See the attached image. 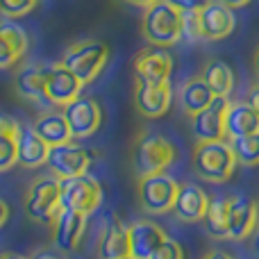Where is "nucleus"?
I'll use <instances>...</instances> for the list:
<instances>
[{"instance_id": "58836bf2", "label": "nucleus", "mask_w": 259, "mask_h": 259, "mask_svg": "<svg viewBox=\"0 0 259 259\" xmlns=\"http://www.w3.org/2000/svg\"><path fill=\"white\" fill-rule=\"evenodd\" d=\"M32 259H62V257H57L55 252H48V250H41V252H36Z\"/></svg>"}, {"instance_id": "9b49d317", "label": "nucleus", "mask_w": 259, "mask_h": 259, "mask_svg": "<svg viewBox=\"0 0 259 259\" xmlns=\"http://www.w3.org/2000/svg\"><path fill=\"white\" fill-rule=\"evenodd\" d=\"M82 82L64 66L59 64H50L48 77H46V96H48V105L55 107H68L73 100L80 98L82 94Z\"/></svg>"}, {"instance_id": "f8f14e48", "label": "nucleus", "mask_w": 259, "mask_h": 259, "mask_svg": "<svg viewBox=\"0 0 259 259\" xmlns=\"http://www.w3.org/2000/svg\"><path fill=\"white\" fill-rule=\"evenodd\" d=\"M228 98H214V103L200 114L191 116V132L196 143L223 141L225 139V114H228Z\"/></svg>"}, {"instance_id": "0eeeda50", "label": "nucleus", "mask_w": 259, "mask_h": 259, "mask_svg": "<svg viewBox=\"0 0 259 259\" xmlns=\"http://www.w3.org/2000/svg\"><path fill=\"white\" fill-rule=\"evenodd\" d=\"M175 161V148L159 134H148L134 148V170L139 178L164 173Z\"/></svg>"}, {"instance_id": "5701e85b", "label": "nucleus", "mask_w": 259, "mask_h": 259, "mask_svg": "<svg viewBox=\"0 0 259 259\" xmlns=\"http://www.w3.org/2000/svg\"><path fill=\"white\" fill-rule=\"evenodd\" d=\"M16 152H18V164L23 168H39L48 161L50 146L34 132V127H21L16 141Z\"/></svg>"}, {"instance_id": "a211bd4d", "label": "nucleus", "mask_w": 259, "mask_h": 259, "mask_svg": "<svg viewBox=\"0 0 259 259\" xmlns=\"http://www.w3.org/2000/svg\"><path fill=\"white\" fill-rule=\"evenodd\" d=\"M27 50V34L12 18H0V68L18 64Z\"/></svg>"}, {"instance_id": "4c0bfd02", "label": "nucleus", "mask_w": 259, "mask_h": 259, "mask_svg": "<svg viewBox=\"0 0 259 259\" xmlns=\"http://www.w3.org/2000/svg\"><path fill=\"white\" fill-rule=\"evenodd\" d=\"M125 3H130V5H134V7H150L152 3H157V0H125Z\"/></svg>"}, {"instance_id": "473e14b6", "label": "nucleus", "mask_w": 259, "mask_h": 259, "mask_svg": "<svg viewBox=\"0 0 259 259\" xmlns=\"http://www.w3.org/2000/svg\"><path fill=\"white\" fill-rule=\"evenodd\" d=\"M166 3H168L170 7H175L178 12L189 14V12H200L209 0H166Z\"/></svg>"}, {"instance_id": "f03ea898", "label": "nucleus", "mask_w": 259, "mask_h": 259, "mask_svg": "<svg viewBox=\"0 0 259 259\" xmlns=\"http://www.w3.org/2000/svg\"><path fill=\"white\" fill-rule=\"evenodd\" d=\"M237 164V155H234L228 139L196 143V148H193V170L207 182H228Z\"/></svg>"}, {"instance_id": "37998d69", "label": "nucleus", "mask_w": 259, "mask_h": 259, "mask_svg": "<svg viewBox=\"0 0 259 259\" xmlns=\"http://www.w3.org/2000/svg\"><path fill=\"white\" fill-rule=\"evenodd\" d=\"M121 259H132V257H130V255H127V257H121Z\"/></svg>"}, {"instance_id": "c9c22d12", "label": "nucleus", "mask_w": 259, "mask_h": 259, "mask_svg": "<svg viewBox=\"0 0 259 259\" xmlns=\"http://www.w3.org/2000/svg\"><path fill=\"white\" fill-rule=\"evenodd\" d=\"M7 219H9V207L5 200H0V228L7 223Z\"/></svg>"}, {"instance_id": "aec40b11", "label": "nucleus", "mask_w": 259, "mask_h": 259, "mask_svg": "<svg viewBox=\"0 0 259 259\" xmlns=\"http://www.w3.org/2000/svg\"><path fill=\"white\" fill-rule=\"evenodd\" d=\"M130 255L127 225L116 214H109L100 234V259H121Z\"/></svg>"}, {"instance_id": "2f4dec72", "label": "nucleus", "mask_w": 259, "mask_h": 259, "mask_svg": "<svg viewBox=\"0 0 259 259\" xmlns=\"http://www.w3.org/2000/svg\"><path fill=\"white\" fill-rule=\"evenodd\" d=\"M184 36L189 41H198L202 39V32H200V16L198 12H189L184 14Z\"/></svg>"}, {"instance_id": "c756f323", "label": "nucleus", "mask_w": 259, "mask_h": 259, "mask_svg": "<svg viewBox=\"0 0 259 259\" xmlns=\"http://www.w3.org/2000/svg\"><path fill=\"white\" fill-rule=\"evenodd\" d=\"M39 5V0H0V14L5 18H21L30 14Z\"/></svg>"}, {"instance_id": "393cba45", "label": "nucleus", "mask_w": 259, "mask_h": 259, "mask_svg": "<svg viewBox=\"0 0 259 259\" xmlns=\"http://www.w3.org/2000/svg\"><path fill=\"white\" fill-rule=\"evenodd\" d=\"M214 103V94L209 91V87L202 82V77H191L182 84L180 89V107L189 118L200 114L202 109H207Z\"/></svg>"}, {"instance_id": "7ed1b4c3", "label": "nucleus", "mask_w": 259, "mask_h": 259, "mask_svg": "<svg viewBox=\"0 0 259 259\" xmlns=\"http://www.w3.org/2000/svg\"><path fill=\"white\" fill-rule=\"evenodd\" d=\"M109 59V46L105 41H96V39H84V41H75L71 48L66 50L62 64L82 82L89 84L96 77L100 75Z\"/></svg>"}, {"instance_id": "ddd939ff", "label": "nucleus", "mask_w": 259, "mask_h": 259, "mask_svg": "<svg viewBox=\"0 0 259 259\" xmlns=\"http://www.w3.org/2000/svg\"><path fill=\"white\" fill-rule=\"evenodd\" d=\"M198 16H200L202 39H207V41L225 39V36H230L234 32V27H237L234 9H230L228 5L219 3V0H209V3L198 12Z\"/></svg>"}, {"instance_id": "c85d7f7f", "label": "nucleus", "mask_w": 259, "mask_h": 259, "mask_svg": "<svg viewBox=\"0 0 259 259\" xmlns=\"http://www.w3.org/2000/svg\"><path fill=\"white\" fill-rule=\"evenodd\" d=\"M230 146H232L239 164H243V166H257L259 164V132L250 134V137L232 139Z\"/></svg>"}, {"instance_id": "f704fd0d", "label": "nucleus", "mask_w": 259, "mask_h": 259, "mask_svg": "<svg viewBox=\"0 0 259 259\" xmlns=\"http://www.w3.org/2000/svg\"><path fill=\"white\" fill-rule=\"evenodd\" d=\"M219 3L228 5L230 9H241V7H248V5H250L252 0H219Z\"/></svg>"}, {"instance_id": "a878e982", "label": "nucleus", "mask_w": 259, "mask_h": 259, "mask_svg": "<svg viewBox=\"0 0 259 259\" xmlns=\"http://www.w3.org/2000/svg\"><path fill=\"white\" fill-rule=\"evenodd\" d=\"M200 77H202V82L209 87L214 98H228L230 91L234 89V73L223 59H211V62H207Z\"/></svg>"}, {"instance_id": "6e6552de", "label": "nucleus", "mask_w": 259, "mask_h": 259, "mask_svg": "<svg viewBox=\"0 0 259 259\" xmlns=\"http://www.w3.org/2000/svg\"><path fill=\"white\" fill-rule=\"evenodd\" d=\"M46 164H48L53 178L57 180L77 178V175H84L87 168H89L91 152L84 146H80V143L68 141V143H62V146L50 148Z\"/></svg>"}, {"instance_id": "4be33fe9", "label": "nucleus", "mask_w": 259, "mask_h": 259, "mask_svg": "<svg viewBox=\"0 0 259 259\" xmlns=\"http://www.w3.org/2000/svg\"><path fill=\"white\" fill-rule=\"evenodd\" d=\"M259 132V114L248 103H230L225 114V139H241Z\"/></svg>"}, {"instance_id": "a19ab883", "label": "nucleus", "mask_w": 259, "mask_h": 259, "mask_svg": "<svg viewBox=\"0 0 259 259\" xmlns=\"http://www.w3.org/2000/svg\"><path fill=\"white\" fill-rule=\"evenodd\" d=\"M0 259H27V257L16 255V252H3V255H0Z\"/></svg>"}, {"instance_id": "1a4fd4ad", "label": "nucleus", "mask_w": 259, "mask_h": 259, "mask_svg": "<svg viewBox=\"0 0 259 259\" xmlns=\"http://www.w3.org/2000/svg\"><path fill=\"white\" fill-rule=\"evenodd\" d=\"M134 73L141 84H168L173 73V57L166 48H146L134 59Z\"/></svg>"}, {"instance_id": "b1692460", "label": "nucleus", "mask_w": 259, "mask_h": 259, "mask_svg": "<svg viewBox=\"0 0 259 259\" xmlns=\"http://www.w3.org/2000/svg\"><path fill=\"white\" fill-rule=\"evenodd\" d=\"M34 132L48 143L50 148L55 146H62V143H68L73 141L71 137V130H68V123H66V116L64 112H46V114H39L34 121Z\"/></svg>"}, {"instance_id": "ea45409f", "label": "nucleus", "mask_w": 259, "mask_h": 259, "mask_svg": "<svg viewBox=\"0 0 259 259\" xmlns=\"http://www.w3.org/2000/svg\"><path fill=\"white\" fill-rule=\"evenodd\" d=\"M252 68H255V73L259 77V48L255 50V55H252Z\"/></svg>"}, {"instance_id": "79ce46f5", "label": "nucleus", "mask_w": 259, "mask_h": 259, "mask_svg": "<svg viewBox=\"0 0 259 259\" xmlns=\"http://www.w3.org/2000/svg\"><path fill=\"white\" fill-rule=\"evenodd\" d=\"M257 252H259V237H257Z\"/></svg>"}, {"instance_id": "cd10ccee", "label": "nucleus", "mask_w": 259, "mask_h": 259, "mask_svg": "<svg viewBox=\"0 0 259 259\" xmlns=\"http://www.w3.org/2000/svg\"><path fill=\"white\" fill-rule=\"evenodd\" d=\"M205 230L214 239H230V196H216L209 200L205 214Z\"/></svg>"}, {"instance_id": "2eb2a0df", "label": "nucleus", "mask_w": 259, "mask_h": 259, "mask_svg": "<svg viewBox=\"0 0 259 259\" xmlns=\"http://www.w3.org/2000/svg\"><path fill=\"white\" fill-rule=\"evenodd\" d=\"M130 239V257L132 259H150L157 252V248L166 241V232L152 221H134L127 225Z\"/></svg>"}, {"instance_id": "423d86ee", "label": "nucleus", "mask_w": 259, "mask_h": 259, "mask_svg": "<svg viewBox=\"0 0 259 259\" xmlns=\"http://www.w3.org/2000/svg\"><path fill=\"white\" fill-rule=\"evenodd\" d=\"M180 193V182H175L170 175H143L139 178V205L148 214H166L173 211L175 200Z\"/></svg>"}, {"instance_id": "39448f33", "label": "nucleus", "mask_w": 259, "mask_h": 259, "mask_svg": "<svg viewBox=\"0 0 259 259\" xmlns=\"http://www.w3.org/2000/svg\"><path fill=\"white\" fill-rule=\"evenodd\" d=\"M59 196H62V209L75 211V214L89 216L103 202V187L91 175H77V178L59 180Z\"/></svg>"}, {"instance_id": "e433bc0d", "label": "nucleus", "mask_w": 259, "mask_h": 259, "mask_svg": "<svg viewBox=\"0 0 259 259\" xmlns=\"http://www.w3.org/2000/svg\"><path fill=\"white\" fill-rule=\"evenodd\" d=\"M202 259H232L228 252H221V250H214V252H207Z\"/></svg>"}, {"instance_id": "412c9836", "label": "nucleus", "mask_w": 259, "mask_h": 259, "mask_svg": "<svg viewBox=\"0 0 259 259\" xmlns=\"http://www.w3.org/2000/svg\"><path fill=\"white\" fill-rule=\"evenodd\" d=\"M170 98H173V91L168 84H139L134 94L137 109L148 118L164 116L170 107Z\"/></svg>"}, {"instance_id": "f3484780", "label": "nucleus", "mask_w": 259, "mask_h": 259, "mask_svg": "<svg viewBox=\"0 0 259 259\" xmlns=\"http://www.w3.org/2000/svg\"><path fill=\"white\" fill-rule=\"evenodd\" d=\"M87 232V216L75 211H62L53 223V243L64 252H71L80 246Z\"/></svg>"}, {"instance_id": "dca6fc26", "label": "nucleus", "mask_w": 259, "mask_h": 259, "mask_svg": "<svg viewBox=\"0 0 259 259\" xmlns=\"http://www.w3.org/2000/svg\"><path fill=\"white\" fill-rule=\"evenodd\" d=\"M209 200L211 198L205 193V189H200L193 182H184L180 184V193H178L173 211L184 223H198V221L205 219Z\"/></svg>"}, {"instance_id": "20e7f679", "label": "nucleus", "mask_w": 259, "mask_h": 259, "mask_svg": "<svg viewBox=\"0 0 259 259\" xmlns=\"http://www.w3.org/2000/svg\"><path fill=\"white\" fill-rule=\"evenodd\" d=\"M62 196H59L57 178H39L30 184L25 193V214L34 223L53 225L62 214Z\"/></svg>"}, {"instance_id": "f257e3e1", "label": "nucleus", "mask_w": 259, "mask_h": 259, "mask_svg": "<svg viewBox=\"0 0 259 259\" xmlns=\"http://www.w3.org/2000/svg\"><path fill=\"white\" fill-rule=\"evenodd\" d=\"M141 34L150 46L168 48L184 36V14L170 7L166 0H157L143 9Z\"/></svg>"}, {"instance_id": "bb28decb", "label": "nucleus", "mask_w": 259, "mask_h": 259, "mask_svg": "<svg viewBox=\"0 0 259 259\" xmlns=\"http://www.w3.org/2000/svg\"><path fill=\"white\" fill-rule=\"evenodd\" d=\"M18 132H21V125L9 114L0 112V173L9 170L14 164H18Z\"/></svg>"}, {"instance_id": "6ab92c4d", "label": "nucleus", "mask_w": 259, "mask_h": 259, "mask_svg": "<svg viewBox=\"0 0 259 259\" xmlns=\"http://www.w3.org/2000/svg\"><path fill=\"white\" fill-rule=\"evenodd\" d=\"M46 77H48V66L44 64H32V66H23L14 77V87L16 94L25 100L39 105H48V96H46Z\"/></svg>"}, {"instance_id": "7c9ffc66", "label": "nucleus", "mask_w": 259, "mask_h": 259, "mask_svg": "<svg viewBox=\"0 0 259 259\" xmlns=\"http://www.w3.org/2000/svg\"><path fill=\"white\" fill-rule=\"evenodd\" d=\"M150 259H184V250H182V246H180L175 239L166 237V241L157 248V252Z\"/></svg>"}, {"instance_id": "4468645a", "label": "nucleus", "mask_w": 259, "mask_h": 259, "mask_svg": "<svg viewBox=\"0 0 259 259\" xmlns=\"http://www.w3.org/2000/svg\"><path fill=\"white\" fill-rule=\"evenodd\" d=\"M259 223V202L243 193L230 196V239L241 241L255 232Z\"/></svg>"}, {"instance_id": "9d476101", "label": "nucleus", "mask_w": 259, "mask_h": 259, "mask_svg": "<svg viewBox=\"0 0 259 259\" xmlns=\"http://www.w3.org/2000/svg\"><path fill=\"white\" fill-rule=\"evenodd\" d=\"M64 116H66L71 137L75 141V139H87L98 132L100 123H103V109L94 98L80 96L68 107H64Z\"/></svg>"}, {"instance_id": "72a5a7b5", "label": "nucleus", "mask_w": 259, "mask_h": 259, "mask_svg": "<svg viewBox=\"0 0 259 259\" xmlns=\"http://www.w3.org/2000/svg\"><path fill=\"white\" fill-rule=\"evenodd\" d=\"M248 105H250V107L259 114V82L248 89Z\"/></svg>"}]
</instances>
